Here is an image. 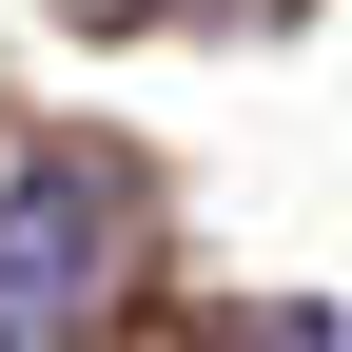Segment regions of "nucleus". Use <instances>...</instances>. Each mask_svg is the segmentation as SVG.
<instances>
[{
	"label": "nucleus",
	"instance_id": "f03ea898",
	"mask_svg": "<svg viewBox=\"0 0 352 352\" xmlns=\"http://www.w3.org/2000/svg\"><path fill=\"white\" fill-rule=\"evenodd\" d=\"M254 333H274V352H352V333H333V314H254Z\"/></svg>",
	"mask_w": 352,
	"mask_h": 352
},
{
	"label": "nucleus",
	"instance_id": "7ed1b4c3",
	"mask_svg": "<svg viewBox=\"0 0 352 352\" xmlns=\"http://www.w3.org/2000/svg\"><path fill=\"white\" fill-rule=\"evenodd\" d=\"M176 352H274V333H176Z\"/></svg>",
	"mask_w": 352,
	"mask_h": 352
},
{
	"label": "nucleus",
	"instance_id": "f257e3e1",
	"mask_svg": "<svg viewBox=\"0 0 352 352\" xmlns=\"http://www.w3.org/2000/svg\"><path fill=\"white\" fill-rule=\"evenodd\" d=\"M118 235H138V176L118 157H20L0 176V352H98Z\"/></svg>",
	"mask_w": 352,
	"mask_h": 352
}]
</instances>
